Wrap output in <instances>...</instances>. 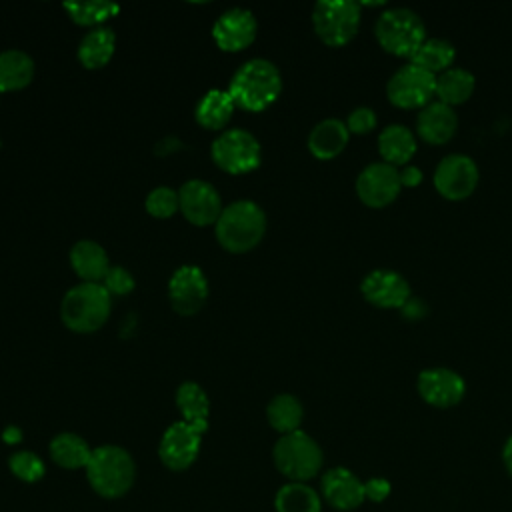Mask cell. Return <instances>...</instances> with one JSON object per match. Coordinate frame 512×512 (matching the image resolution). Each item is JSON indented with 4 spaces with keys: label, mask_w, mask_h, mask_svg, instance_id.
I'll return each instance as SVG.
<instances>
[{
    "label": "cell",
    "mask_w": 512,
    "mask_h": 512,
    "mask_svg": "<svg viewBox=\"0 0 512 512\" xmlns=\"http://www.w3.org/2000/svg\"><path fill=\"white\" fill-rule=\"evenodd\" d=\"M502 462H504L508 474L512 476V436L506 440V444L502 448Z\"/></svg>",
    "instance_id": "41"
},
{
    "label": "cell",
    "mask_w": 512,
    "mask_h": 512,
    "mask_svg": "<svg viewBox=\"0 0 512 512\" xmlns=\"http://www.w3.org/2000/svg\"><path fill=\"white\" fill-rule=\"evenodd\" d=\"M476 88V78L470 70L452 66L436 76V98L448 106L464 104Z\"/></svg>",
    "instance_id": "26"
},
{
    "label": "cell",
    "mask_w": 512,
    "mask_h": 512,
    "mask_svg": "<svg viewBox=\"0 0 512 512\" xmlns=\"http://www.w3.org/2000/svg\"><path fill=\"white\" fill-rule=\"evenodd\" d=\"M416 134L404 124H390L378 134V154L390 166H406L416 154Z\"/></svg>",
    "instance_id": "21"
},
{
    "label": "cell",
    "mask_w": 512,
    "mask_h": 512,
    "mask_svg": "<svg viewBox=\"0 0 512 512\" xmlns=\"http://www.w3.org/2000/svg\"><path fill=\"white\" fill-rule=\"evenodd\" d=\"M212 162L228 174H246L260 166L262 148L254 134L242 128H230L216 136L210 146Z\"/></svg>",
    "instance_id": "8"
},
{
    "label": "cell",
    "mask_w": 512,
    "mask_h": 512,
    "mask_svg": "<svg viewBox=\"0 0 512 512\" xmlns=\"http://www.w3.org/2000/svg\"><path fill=\"white\" fill-rule=\"evenodd\" d=\"M0 146H2V142H0Z\"/></svg>",
    "instance_id": "43"
},
{
    "label": "cell",
    "mask_w": 512,
    "mask_h": 512,
    "mask_svg": "<svg viewBox=\"0 0 512 512\" xmlns=\"http://www.w3.org/2000/svg\"><path fill=\"white\" fill-rule=\"evenodd\" d=\"M50 456L52 460L68 470H78V468H86L92 448L88 446V442L74 434V432H60L50 440Z\"/></svg>",
    "instance_id": "28"
},
{
    "label": "cell",
    "mask_w": 512,
    "mask_h": 512,
    "mask_svg": "<svg viewBox=\"0 0 512 512\" xmlns=\"http://www.w3.org/2000/svg\"><path fill=\"white\" fill-rule=\"evenodd\" d=\"M20 438H22V434H20V430H18V428L10 426V428H6V430H4V440H6L8 444H14V442H18Z\"/></svg>",
    "instance_id": "42"
},
{
    "label": "cell",
    "mask_w": 512,
    "mask_h": 512,
    "mask_svg": "<svg viewBox=\"0 0 512 512\" xmlns=\"http://www.w3.org/2000/svg\"><path fill=\"white\" fill-rule=\"evenodd\" d=\"M416 390L420 398L434 408H452L462 402L466 394L464 378L444 366L426 368L416 378Z\"/></svg>",
    "instance_id": "15"
},
{
    "label": "cell",
    "mask_w": 512,
    "mask_h": 512,
    "mask_svg": "<svg viewBox=\"0 0 512 512\" xmlns=\"http://www.w3.org/2000/svg\"><path fill=\"white\" fill-rule=\"evenodd\" d=\"M202 434V430L184 420L168 426L158 444V456L162 464L174 472L190 468L200 452Z\"/></svg>",
    "instance_id": "14"
},
{
    "label": "cell",
    "mask_w": 512,
    "mask_h": 512,
    "mask_svg": "<svg viewBox=\"0 0 512 512\" xmlns=\"http://www.w3.org/2000/svg\"><path fill=\"white\" fill-rule=\"evenodd\" d=\"M86 478L92 490L104 498L124 496L136 478V466L132 456L114 444L92 448L86 464Z\"/></svg>",
    "instance_id": "4"
},
{
    "label": "cell",
    "mask_w": 512,
    "mask_h": 512,
    "mask_svg": "<svg viewBox=\"0 0 512 512\" xmlns=\"http://www.w3.org/2000/svg\"><path fill=\"white\" fill-rule=\"evenodd\" d=\"M320 490L324 500L342 512L358 508L366 500L364 482L348 468L336 466L322 474Z\"/></svg>",
    "instance_id": "18"
},
{
    "label": "cell",
    "mask_w": 512,
    "mask_h": 512,
    "mask_svg": "<svg viewBox=\"0 0 512 512\" xmlns=\"http://www.w3.org/2000/svg\"><path fill=\"white\" fill-rule=\"evenodd\" d=\"M282 92V74L266 58H250L230 78L228 94L236 108L248 112H262Z\"/></svg>",
    "instance_id": "1"
},
{
    "label": "cell",
    "mask_w": 512,
    "mask_h": 512,
    "mask_svg": "<svg viewBox=\"0 0 512 512\" xmlns=\"http://www.w3.org/2000/svg\"><path fill=\"white\" fill-rule=\"evenodd\" d=\"M236 106L228 94V90H208L196 104L194 108V118L196 122L206 128V130H222L232 114H234Z\"/></svg>",
    "instance_id": "24"
},
{
    "label": "cell",
    "mask_w": 512,
    "mask_h": 512,
    "mask_svg": "<svg viewBox=\"0 0 512 512\" xmlns=\"http://www.w3.org/2000/svg\"><path fill=\"white\" fill-rule=\"evenodd\" d=\"M8 468L22 482H36L44 476V462L30 450L14 452L8 460Z\"/></svg>",
    "instance_id": "34"
},
{
    "label": "cell",
    "mask_w": 512,
    "mask_h": 512,
    "mask_svg": "<svg viewBox=\"0 0 512 512\" xmlns=\"http://www.w3.org/2000/svg\"><path fill=\"white\" fill-rule=\"evenodd\" d=\"M102 286L108 290L110 296H126L134 290L136 282H134V276L126 268L110 266L102 280Z\"/></svg>",
    "instance_id": "35"
},
{
    "label": "cell",
    "mask_w": 512,
    "mask_h": 512,
    "mask_svg": "<svg viewBox=\"0 0 512 512\" xmlns=\"http://www.w3.org/2000/svg\"><path fill=\"white\" fill-rule=\"evenodd\" d=\"M480 182V170L474 158L468 154H448L444 156L434 170V188L436 192L452 202L472 196Z\"/></svg>",
    "instance_id": "10"
},
{
    "label": "cell",
    "mask_w": 512,
    "mask_h": 512,
    "mask_svg": "<svg viewBox=\"0 0 512 512\" xmlns=\"http://www.w3.org/2000/svg\"><path fill=\"white\" fill-rule=\"evenodd\" d=\"M374 36L384 52L410 60L426 40V24L412 8H388L376 18Z\"/></svg>",
    "instance_id": "5"
},
{
    "label": "cell",
    "mask_w": 512,
    "mask_h": 512,
    "mask_svg": "<svg viewBox=\"0 0 512 512\" xmlns=\"http://www.w3.org/2000/svg\"><path fill=\"white\" fill-rule=\"evenodd\" d=\"M356 194L368 208H386L400 196V174L396 166L386 162H372L356 176Z\"/></svg>",
    "instance_id": "11"
},
{
    "label": "cell",
    "mask_w": 512,
    "mask_h": 512,
    "mask_svg": "<svg viewBox=\"0 0 512 512\" xmlns=\"http://www.w3.org/2000/svg\"><path fill=\"white\" fill-rule=\"evenodd\" d=\"M144 208L154 218H170L176 210H180L178 192L170 186H158L148 192Z\"/></svg>",
    "instance_id": "33"
},
{
    "label": "cell",
    "mask_w": 512,
    "mask_h": 512,
    "mask_svg": "<svg viewBox=\"0 0 512 512\" xmlns=\"http://www.w3.org/2000/svg\"><path fill=\"white\" fill-rule=\"evenodd\" d=\"M214 226L216 240L224 250L232 254H244L256 248L264 238L266 214L252 200H236L224 206Z\"/></svg>",
    "instance_id": "2"
},
{
    "label": "cell",
    "mask_w": 512,
    "mask_h": 512,
    "mask_svg": "<svg viewBox=\"0 0 512 512\" xmlns=\"http://www.w3.org/2000/svg\"><path fill=\"white\" fill-rule=\"evenodd\" d=\"M276 512H322L320 494L304 482H288L274 496Z\"/></svg>",
    "instance_id": "30"
},
{
    "label": "cell",
    "mask_w": 512,
    "mask_h": 512,
    "mask_svg": "<svg viewBox=\"0 0 512 512\" xmlns=\"http://www.w3.org/2000/svg\"><path fill=\"white\" fill-rule=\"evenodd\" d=\"M210 288L202 268L184 264L176 268L168 280V300L172 308L182 316H194L208 300Z\"/></svg>",
    "instance_id": "13"
},
{
    "label": "cell",
    "mask_w": 512,
    "mask_h": 512,
    "mask_svg": "<svg viewBox=\"0 0 512 512\" xmlns=\"http://www.w3.org/2000/svg\"><path fill=\"white\" fill-rule=\"evenodd\" d=\"M362 298L374 308L382 310H402L412 298L408 280L390 268H374L360 282Z\"/></svg>",
    "instance_id": "12"
},
{
    "label": "cell",
    "mask_w": 512,
    "mask_h": 512,
    "mask_svg": "<svg viewBox=\"0 0 512 512\" xmlns=\"http://www.w3.org/2000/svg\"><path fill=\"white\" fill-rule=\"evenodd\" d=\"M70 264L82 282L102 284L110 262L106 250L94 240H78L70 250Z\"/></svg>",
    "instance_id": "22"
},
{
    "label": "cell",
    "mask_w": 512,
    "mask_h": 512,
    "mask_svg": "<svg viewBox=\"0 0 512 512\" xmlns=\"http://www.w3.org/2000/svg\"><path fill=\"white\" fill-rule=\"evenodd\" d=\"M178 148H182V142H180L178 138H174V136H168V138H162V140L156 144L154 152H156L158 156H166V154H170V152H174V150H178Z\"/></svg>",
    "instance_id": "40"
},
{
    "label": "cell",
    "mask_w": 512,
    "mask_h": 512,
    "mask_svg": "<svg viewBox=\"0 0 512 512\" xmlns=\"http://www.w3.org/2000/svg\"><path fill=\"white\" fill-rule=\"evenodd\" d=\"M176 406H178L184 422L196 426L202 432L208 430L210 400L200 384L182 382L176 390Z\"/></svg>",
    "instance_id": "27"
},
{
    "label": "cell",
    "mask_w": 512,
    "mask_h": 512,
    "mask_svg": "<svg viewBox=\"0 0 512 512\" xmlns=\"http://www.w3.org/2000/svg\"><path fill=\"white\" fill-rule=\"evenodd\" d=\"M112 296L102 284L80 282L72 286L60 302V318L64 326L78 334L100 330L110 318Z\"/></svg>",
    "instance_id": "3"
},
{
    "label": "cell",
    "mask_w": 512,
    "mask_h": 512,
    "mask_svg": "<svg viewBox=\"0 0 512 512\" xmlns=\"http://www.w3.org/2000/svg\"><path fill=\"white\" fill-rule=\"evenodd\" d=\"M266 418L268 424L284 436L300 430V424L304 420V408L296 396L276 394L266 406Z\"/></svg>",
    "instance_id": "29"
},
{
    "label": "cell",
    "mask_w": 512,
    "mask_h": 512,
    "mask_svg": "<svg viewBox=\"0 0 512 512\" xmlns=\"http://www.w3.org/2000/svg\"><path fill=\"white\" fill-rule=\"evenodd\" d=\"M34 78V60L22 50L0 52V92L26 88Z\"/></svg>",
    "instance_id": "25"
},
{
    "label": "cell",
    "mask_w": 512,
    "mask_h": 512,
    "mask_svg": "<svg viewBox=\"0 0 512 512\" xmlns=\"http://www.w3.org/2000/svg\"><path fill=\"white\" fill-rule=\"evenodd\" d=\"M456 130H458V114L454 112L452 106L440 100H432L430 104L418 110L416 134L426 144L442 146L448 140H452Z\"/></svg>",
    "instance_id": "19"
},
{
    "label": "cell",
    "mask_w": 512,
    "mask_h": 512,
    "mask_svg": "<svg viewBox=\"0 0 512 512\" xmlns=\"http://www.w3.org/2000/svg\"><path fill=\"white\" fill-rule=\"evenodd\" d=\"M258 32V22L254 14L246 8L224 10L212 26V38L216 46L224 52H240L248 48Z\"/></svg>",
    "instance_id": "17"
},
{
    "label": "cell",
    "mask_w": 512,
    "mask_h": 512,
    "mask_svg": "<svg viewBox=\"0 0 512 512\" xmlns=\"http://www.w3.org/2000/svg\"><path fill=\"white\" fill-rule=\"evenodd\" d=\"M402 314L408 318V320H420L424 314H426V306L420 298H410L404 308H402Z\"/></svg>",
    "instance_id": "39"
},
{
    "label": "cell",
    "mask_w": 512,
    "mask_h": 512,
    "mask_svg": "<svg viewBox=\"0 0 512 512\" xmlns=\"http://www.w3.org/2000/svg\"><path fill=\"white\" fill-rule=\"evenodd\" d=\"M362 4L354 0H320L312 8V28L330 48L346 46L360 28Z\"/></svg>",
    "instance_id": "7"
},
{
    "label": "cell",
    "mask_w": 512,
    "mask_h": 512,
    "mask_svg": "<svg viewBox=\"0 0 512 512\" xmlns=\"http://www.w3.org/2000/svg\"><path fill=\"white\" fill-rule=\"evenodd\" d=\"M454 60H456V48L452 42L444 38H426L416 50V54L410 58L412 64L432 72L434 76L452 68Z\"/></svg>",
    "instance_id": "31"
},
{
    "label": "cell",
    "mask_w": 512,
    "mask_h": 512,
    "mask_svg": "<svg viewBox=\"0 0 512 512\" xmlns=\"http://www.w3.org/2000/svg\"><path fill=\"white\" fill-rule=\"evenodd\" d=\"M274 466L290 482H306L314 478L324 462L318 442L302 430L278 438L272 450Z\"/></svg>",
    "instance_id": "6"
},
{
    "label": "cell",
    "mask_w": 512,
    "mask_h": 512,
    "mask_svg": "<svg viewBox=\"0 0 512 512\" xmlns=\"http://www.w3.org/2000/svg\"><path fill=\"white\" fill-rule=\"evenodd\" d=\"M398 174H400V186H402V188H414V186H418V184L422 182V178H424L422 170H420L418 166H414V164L402 166V168L398 170Z\"/></svg>",
    "instance_id": "38"
},
{
    "label": "cell",
    "mask_w": 512,
    "mask_h": 512,
    "mask_svg": "<svg viewBox=\"0 0 512 512\" xmlns=\"http://www.w3.org/2000/svg\"><path fill=\"white\" fill-rule=\"evenodd\" d=\"M116 50V36L112 28L98 26L86 32L78 44V62L88 70L104 68Z\"/></svg>",
    "instance_id": "23"
},
{
    "label": "cell",
    "mask_w": 512,
    "mask_h": 512,
    "mask_svg": "<svg viewBox=\"0 0 512 512\" xmlns=\"http://www.w3.org/2000/svg\"><path fill=\"white\" fill-rule=\"evenodd\" d=\"M66 14L70 20L78 26H102L108 18L120 12V6L114 2L94 0V2H66L64 4Z\"/></svg>",
    "instance_id": "32"
},
{
    "label": "cell",
    "mask_w": 512,
    "mask_h": 512,
    "mask_svg": "<svg viewBox=\"0 0 512 512\" xmlns=\"http://www.w3.org/2000/svg\"><path fill=\"white\" fill-rule=\"evenodd\" d=\"M388 102L402 110H420L436 96V76L412 62L400 66L386 82Z\"/></svg>",
    "instance_id": "9"
},
{
    "label": "cell",
    "mask_w": 512,
    "mask_h": 512,
    "mask_svg": "<svg viewBox=\"0 0 512 512\" xmlns=\"http://www.w3.org/2000/svg\"><path fill=\"white\" fill-rule=\"evenodd\" d=\"M350 132L346 122L338 118H326L318 122L308 134V150L318 160L336 158L348 144Z\"/></svg>",
    "instance_id": "20"
},
{
    "label": "cell",
    "mask_w": 512,
    "mask_h": 512,
    "mask_svg": "<svg viewBox=\"0 0 512 512\" xmlns=\"http://www.w3.org/2000/svg\"><path fill=\"white\" fill-rule=\"evenodd\" d=\"M180 212L194 226L216 224L224 206L218 190L204 180H188L178 190Z\"/></svg>",
    "instance_id": "16"
},
{
    "label": "cell",
    "mask_w": 512,
    "mask_h": 512,
    "mask_svg": "<svg viewBox=\"0 0 512 512\" xmlns=\"http://www.w3.org/2000/svg\"><path fill=\"white\" fill-rule=\"evenodd\" d=\"M364 492H366V498L372 500V502H384L390 492H392V486L386 478H370L368 482H364Z\"/></svg>",
    "instance_id": "37"
},
{
    "label": "cell",
    "mask_w": 512,
    "mask_h": 512,
    "mask_svg": "<svg viewBox=\"0 0 512 512\" xmlns=\"http://www.w3.org/2000/svg\"><path fill=\"white\" fill-rule=\"evenodd\" d=\"M376 124L378 118L370 106H358L346 118V128L350 134H368L376 128Z\"/></svg>",
    "instance_id": "36"
}]
</instances>
